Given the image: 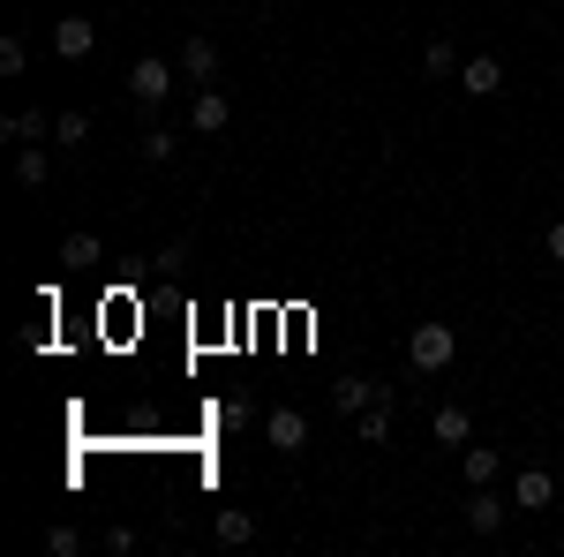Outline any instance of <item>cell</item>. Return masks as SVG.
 I'll list each match as a JSON object with an SVG mask.
<instances>
[{
    "label": "cell",
    "instance_id": "obj_1",
    "mask_svg": "<svg viewBox=\"0 0 564 557\" xmlns=\"http://www.w3.org/2000/svg\"><path fill=\"white\" fill-rule=\"evenodd\" d=\"M452 354H459V332H452V324H414V332H406V362H414L422 377L452 369Z\"/></svg>",
    "mask_w": 564,
    "mask_h": 557
},
{
    "label": "cell",
    "instance_id": "obj_2",
    "mask_svg": "<svg viewBox=\"0 0 564 557\" xmlns=\"http://www.w3.org/2000/svg\"><path fill=\"white\" fill-rule=\"evenodd\" d=\"M166 90H174V68H166L159 53H143V61L129 68V98L143 106V114H159V106H166Z\"/></svg>",
    "mask_w": 564,
    "mask_h": 557
},
{
    "label": "cell",
    "instance_id": "obj_3",
    "mask_svg": "<svg viewBox=\"0 0 564 557\" xmlns=\"http://www.w3.org/2000/svg\"><path fill=\"white\" fill-rule=\"evenodd\" d=\"M90 45H98V23H90V15H61V23H53V53H61V61H84Z\"/></svg>",
    "mask_w": 564,
    "mask_h": 557
},
{
    "label": "cell",
    "instance_id": "obj_4",
    "mask_svg": "<svg viewBox=\"0 0 564 557\" xmlns=\"http://www.w3.org/2000/svg\"><path fill=\"white\" fill-rule=\"evenodd\" d=\"M467 527H475V535H497V527H505V497H497V482H475V490H467Z\"/></svg>",
    "mask_w": 564,
    "mask_h": 557
},
{
    "label": "cell",
    "instance_id": "obj_5",
    "mask_svg": "<svg viewBox=\"0 0 564 557\" xmlns=\"http://www.w3.org/2000/svg\"><path fill=\"white\" fill-rule=\"evenodd\" d=\"M263 437H271L279 452H302V444H308V415H302V407H279V415L263 422Z\"/></svg>",
    "mask_w": 564,
    "mask_h": 557
},
{
    "label": "cell",
    "instance_id": "obj_6",
    "mask_svg": "<svg viewBox=\"0 0 564 557\" xmlns=\"http://www.w3.org/2000/svg\"><path fill=\"white\" fill-rule=\"evenodd\" d=\"M226 114H234V106H226V90H218V84H204V90H196V106H188L196 136H218V129H226Z\"/></svg>",
    "mask_w": 564,
    "mask_h": 557
},
{
    "label": "cell",
    "instance_id": "obj_7",
    "mask_svg": "<svg viewBox=\"0 0 564 557\" xmlns=\"http://www.w3.org/2000/svg\"><path fill=\"white\" fill-rule=\"evenodd\" d=\"M181 76H188V84H218V45L212 39H188V45H181Z\"/></svg>",
    "mask_w": 564,
    "mask_h": 557
},
{
    "label": "cell",
    "instance_id": "obj_8",
    "mask_svg": "<svg viewBox=\"0 0 564 557\" xmlns=\"http://www.w3.org/2000/svg\"><path fill=\"white\" fill-rule=\"evenodd\" d=\"M430 437H436V444H459V452H467V444H475L467 407H436V415H430Z\"/></svg>",
    "mask_w": 564,
    "mask_h": 557
},
{
    "label": "cell",
    "instance_id": "obj_9",
    "mask_svg": "<svg viewBox=\"0 0 564 557\" xmlns=\"http://www.w3.org/2000/svg\"><path fill=\"white\" fill-rule=\"evenodd\" d=\"M557 497V482H550V468H520V482H512V505H527V513H542Z\"/></svg>",
    "mask_w": 564,
    "mask_h": 557
},
{
    "label": "cell",
    "instance_id": "obj_10",
    "mask_svg": "<svg viewBox=\"0 0 564 557\" xmlns=\"http://www.w3.org/2000/svg\"><path fill=\"white\" fill-rule=\"evenodd\" d=\"M459 84H467V98H497V90H505V68H497L489 53H475V61L459 68Z\"/></svg>",
    "mask_w": 564,
    "mask_h": 557
},
{
    "label": "cell",
    "instance_id": "obj_11",
    "mask_svg": "<svg viewBox=\"0 0 564 557\" xmlns=\"http://www.w3.org/2000/svg\"><path fill=\"white\" fill-rule=\"evenodd\" d=\"M391 399H399V392H377V407H361V422H354V437H361V444H384L391 437Z\"/></svg>",
    "mask_w": 564,
    "mask_h": 557
},
{
    "label": "cell",
    "instance_id": "obj_12",
    "mask_svg": "<svg viewBox=\"0 0 564 557\" xmlns=\"http://www.w3.org/2000/svg\"><path fill=\"white\" fill-rule=\"evenodd\" d=\"M135 159H143V167H166V159H174V136H166V121H151V129L135 136Z\"/></svg>",
    "mask_w": 564,
    "mask_h": 557
},
{
    "label": "cell",
    "instance_id": "obj_13",
    "mask_svg": "<svg viewBox=\"0 0 564 557\" xmlns=\"http://www.w3.org/2000/svg\"><path fill=\"white\" fill-rule=\"evenodd\" d=\"M45 173H53L45 143H23V151H15V181H23V189H45Z\"/></svg>",
    "mask_w": 564,
    "mask_h": 557
},
{
    "label": "cell",
    "instance_id": "obj_14",
    "mask_svg": "<svg viewBox=\"0 0 564 557\" xmlns=\"http://www.w3.org/2000/svg\"><path fill=\"white\" fill-rule=\"evenodd\" d=\"M98 257H106V249H98V234H68V242H61V264H68V271H90Z\"/></svg>",
    "mask_w": 564,
    "mask_h": 557
},
{
    "label": "cell",
    "instance_id": "obj_15",
    "mask_svg": "<svg viewBox=\"0 0 564 557\" xmlns=\"http://www.w3.org/2000/svg\"><path fill=\"white\" fill-rule=\"evenodd\" d=\"M212 527H218V543H234V550H241V543H249V535H257V519L241 513V505H226V513H218Z\"/></svg>",
    "mask_w": 564,
    "mask_h": 557
},
{
    "label": "cell",
    "instance_id": "obj_16",
    "mask_svg": "<svg viewBox=\"0 0 564 557\" xmlns=\"http://www.w3.org/2000/svg\"><path fill=\"white\" fill-rule=\"evenodd\" d=\"M377 392H384V385H369V377H347V385H339V415H361V407H377Z\"/></svg>",
    "mask_w": 564,
    "mask_h": 557
},
{
    "label": "cell",
    "instance_id": "obj_17",
    "mask_svg": "<svg viewBox=\"0 0 564 557\" xmlns=\"http://www.w3.org/2000/svg\"><path fill=\"white\" fill-rule=\"evenodd\" d=\"M422 76H459V53H452V39H430V53H422Z\"/></svg>",
    "mask_w": 564,
    "mask_h": 557
},
{
    "label": "cell",
    "instance_id": "obj_18",
    "mask_svg": "<svg viewBox=\"0 0 564 557\" xmlns=\"http://www.w3.org/2000/svg\"><path fill=\"white\" fill-rule=\"evenodd\" d=\"M467 482H497V452L489 444H467Z\"/></svg>",
    "mask_w": 564,
    "mask_h": 557
},
{
    "label": "cell",
    "instance_id": "obj_19",
    "mask_svg": "<svg viewBox=\"0 0 564 557\" xmlns=\"http://www.w3.org/2000/svg\"><path fill=\"white\" fill-rule=\"evenodd\" d=\"M45 550H53V557H76V550H84V535L61 519V527H45Z\"/></svg>",
    "mask_w": 564,
    "mask_h": 557
},
{
    "label": "cell",
    "instance_id": "obj_20",
    "mask_svg": "<svg viewBox=\"0 0 564 557\" xmlns=\"http://www.w3.org/2000/svg\"><path fill=\"white\" fill-rule=\"evenodd\" d=\"M90 136V114H61V121H53V143H84Z\"/></svg>",
    "mask_w": 564,
    "mask_h": 557
},
{
    "label": "cell",
    "instance_id": "obj_21",
    "mask_svg": "<svg viewBox=\"0 0 564 557\" xmlns=\"http://www.w3.org/2000/svg\"><path fill=\"white\" fill-rule=\"evenodd\" d=\"M23 61H31V53H23V39L8 31V39H0V76H23Z\"/></svg>",
    "mask_w": 564,
    "mask_h": 557
},
{
    "label": "cell",
    "instance_id": "obj_22",
    "mask_svg": "<svg viewBox=\"0 0 564 557\" xmlns=\"http://www.w3.org/2000/svg\"><path fill=\"white\" fill-rule=\"evenodd\" d=\"M212 422H218V429H249V399H218Z\"/></svg>",
    "mask_w": 564,
    "mask_h": 557
},
{
    "label": "cell",
    "instance_id": "obj_23",
    "mask_svg": "<svg viewBox=\"0 0 564 557\" xmlns=\"http://www.w3.org/2000/svg\"><path fill=\"white\" fill-rule=\"evenodd\" d=\"M8 136H45V114H8Z\"/></svg>",
    "mask_w": 564,
    "mask_h": 557
},
{
    "label": "cell",
    "instance_id": "obj_24",
    "mask_svg": "<svg viewBox=\"0 0 564 557\" xmlns=\"http://www.w3.org/2000/svg\"><path fill=\"white\" fill-rule=\"evenodd\" d=\"M542 249H550V264H564V218L550 226V234H542Z\"/></svg>",
    "mask_w": 564,
    "mask_h": 557
}]
</instances>
